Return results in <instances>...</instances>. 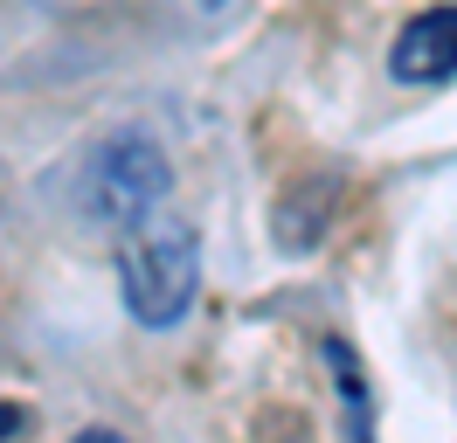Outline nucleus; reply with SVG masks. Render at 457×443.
<instances>
[{
    "instance_id": "4",
    "label": "nucleus",
    "mask_w": 457,
    "mask_h": 443,
    "mask_svg": "<svg viewBox=\"0 0 457 443\" xmlns=\"http://www.w3.org/2000/svg\"><path fill=\"white\" fill-rule=\"evenodd\" d=\"M326 215H333V180H305L298 194H285V201H278V243H285V249L319 243Z\"/></svg>"
},
{
    "instance_id": "5",
    "label": "nucleus",
    "mask_w": 457,
    "mask_h": 443,
    "mask_svg": "<svg viewBox=\"0 0 457 443\" xmlns=\"http://www.w3.org/2000/svg\"><path fill=\"white\" fill-rule=\"evenodd\" d=\"M70 443H132V437H118V430H84V437H70Z\"/></svg>"
},
{
    "instance_id": "3",
    "label": "nucleus",
    "mask_w": 457,
    "mask_h": 443,
    "mask_svg": "<svg viewBox=\"0 0 457 443\" xmlns=\"http://www.w3.org/2000/svg\"><path fill=\"white\" fill-rule=\"evenodd\" d=\"M388 70L402 83H451L457 77V0L423 7V14L402 21L395 49H388Z\"/></svg>"
},
{
    "instance_id": "1",
    "label": "nucleus",
    "mask_w": 457,
    "mask_h": 443,
    "mask_svg": "<svg viewBox=\"0 0 457 443\" xmlns=\"http://www.w3.org/2000/svg\"><path fill=\"white\" fill-rule=\"evenodd\" d=\"M118 291L139 326L187 319V305L201 291V243L173 208H153V215L118 229Z\"/></svg>"
},
{
    "instance_id": "6",
    "label": "nucleus",
    "mask_w": 457,
    "mask_h": 443,
    "mask_svg": "<svg viewBox=\"0 0 457 443\" xmlns=\"http://www.w3.org/2000/svg\"><path fill=\"white\" fill-rule=\"evenodd\" d=\"M201 7H222V0H201Z\"/></svg>"
},
{
    "instance_id": "2",
    "label": "nucleus",
    "mask_w": 457,
    "mask_h": 443,
    "mask_svg": "<svg viewBox=\"0 0 457 443\" xmlns=\"http://www.w3.org/2000/svg\"><path fill=\"white\" fill-rule=\"evenodd\" d=\"M167 194H173V166H167V153H160L145 132L104 138V146L90 153V166H84V208L104 222L112 236L125 229V222L167 208Z\"/></svg>"
}]
</instances>
